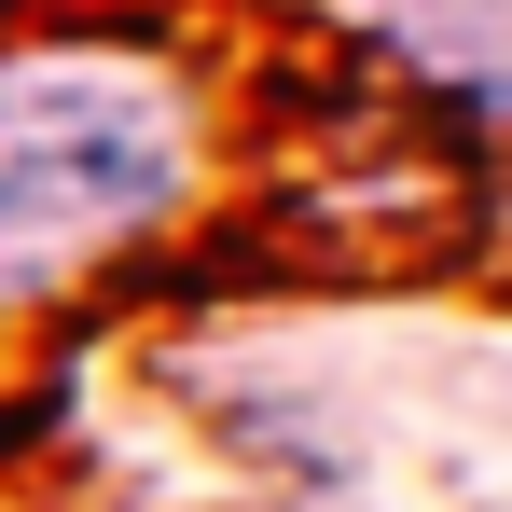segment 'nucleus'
Listing matches in <instances>:
<instances>
[{"mask_svg": "<svg viewBox=\"0 0 512 512\" xmlns=\"http://www.w3.org/2000/svg\"><path fill=\"white\" fill-rule=\"evenodd\" d=\"M194 194V125L139 56H0V305L56 291Z\"/></svg>", "mask_w": 512, "mask_h": 512, "instance_id": "nucleus-1", "label": "nucleus"}]
</instances>
